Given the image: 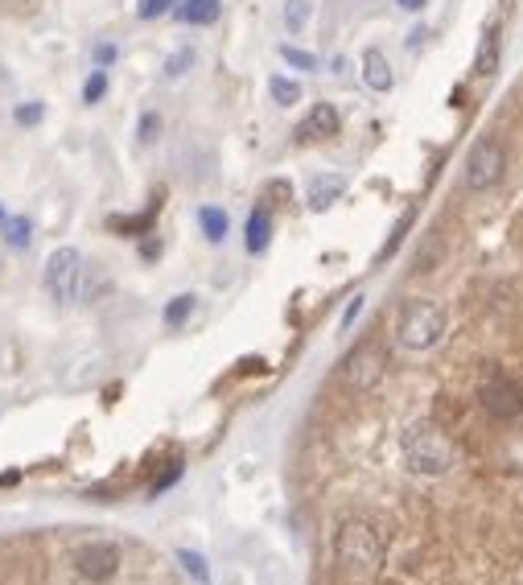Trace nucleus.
<instances>
[{
  "label": "nucleus",
  "instance_id": "f257e3e1",
  "mask_svg": "<svg viewBox=\"0 0 523 585\" xmlns=\"http://www.w3.org/2000/svg\"><path fill=\"white\" fill-rule=\"evenodd\" d=\"M400 454H404V466L416 478H441L453 466V445H449V437L441 433V425H429V421H412L400 433Z\"/></svg>",
  "mask_w": 523,
  "mask_h": 585
},
{
  "label": "nucleus",
  "instance_id": "f03ea898",
  "mask_svg": "<svg viewBox=\"0 0 523 585\" xmlns=\"http://www.w3.org/2000/svg\"><path fill=\"white\" fill-rule=\"evenodd\" d=\"M383 536L371 520H342L338 532H334V557L346 573H355V577H371L379 573L383 565Z\"/></svg>",
  "mask_w": 523,
  "mask_h": 585
},
{
  "label": "nucleus",
  "instance_id": "7ed1b4c3",
  "mask_svg": "<svg viewBox=\"0 0 523 585\" xmlns=\"http://www.w3.org/2000/svg\"><path fill=\"white\" fill-rule=\"evenodd\" d=\"M445 334V309L437 301H404L396 314V342L404 351H429Z\"/></svg>",
  "mask_w": 523,
  "mask_h": 585
},
{
  "label": "nucleus",
  "instance_id": "20e7f679",
  "mask_svg": "<svg viewBox=\"0 0 523 585\" xmlns=\"http://www.w3.org/2000/svg\"><path fill=\"white\" fill-rule=\"evenodd\" d=\"M71 561L87 581H116L124 569V544L108 536H83L71 544Z\"/></svg>",
  "mask_w": 523,
  "mask_h": 585
},
{
  "label": "nucleus",
  "instance_id": "39448f33",
  "mask_svg": "<svg viewBox=\"0 0 523 585\" xmlns=\"http://www.w3.org/2000/svg\"><path fill=\"white\" fill-rule=\"evenodd\" d=\"M503 169H507V149L499 136H478L470 157H466V190L470 194H486L503 182Z\"/></svg>",
  "mask_w": 523,
  "mask_h": 585
},
{
  "label": "nucleus",
  "instance_id": "423d86ee",
  "mask_svg": "<svg viewBox=\"0 0 523 585\" xmlns=\"http://www.w3.org/2000/svg\"><path fill=\"white\" fill-rule=\"evenodd\" d=\"M79 281H83V256L75 248H54L46 260V272H42L50 301H58V305L79 301Z\"/></svg>",
  "mask_w": 523,
  "mask_h": 585
},
{
  "label": "nucleus",
  "instance_id": "0eeeda50",
  "mask_svg": "<svg viewBox=\"0 0 523 585\" xmlns=\"http://www.w3.org/2000/svg\"><path fill=\"white\" fill-rule=\"evenodd\" d=\"M383 351L375 342H359V347L342 359V384L355 388V392H371L379 380H383Z\"/></svg>",
  "mask_w": 523,
  "mask_h": 585
},
{
  "label": "nucleus",
  "instance_id": "6e6552de",
  "mask_svg": "<svg viewBox=\"0 0 523 585\" xmlns=\"http://www.w3.org/2000/svg\"><path fill=\"white\" fill-rule=\"evenodd\" d=\"M478 400H482V408L491 412L495 421H515V417H523V392L507 380V375H491V380L478 388Z\"/></svg>",
  "mask_w": 523,
  "mask_h": 585
},
{
  "label": "nucleus",
  "instance_id": "1a4fd4ad",
  "mask_svg": "<svg viewBox=\"0 0 523 585\" xmlns=\"http://www.w3.org/2000/svg\"><path fill=\"white\" fill-rule=\"evenodd\" d=\"M338 108L334 103H313L309 108V116L301 120V128H297V136L301 141H326V136H338Z\"/></svg>",
  "mask_w": 523,
  "mask_h": 585
},
{
  "label": "nucleus",
  "instance_id": "9d476101",
  "mask_svg": "<svg viewBox=\"0 0 523 585\" xmlns=\"http://www.w3.org/2000/svg\"><path fill=\"white\" fill-rule=\"evenodd\" d=\"M363 83L375 91V95H383V91H392L396 87V75H392V62L388 58H383V50H363Z\"/></svg>",
  "mask_w": 523,
  "mask_h": 585
},
{
  "label": "nucleus",
  "instance_id": "9b49d317",
  "mask_svg": "<svg viewBox=\"0 0 523 585\" xmlns=\"http://www.w3.org/2000/svg\"><path fill=\"white\" fill-rule=\"evenodd\" d=\"M346 182L338 174H318V178H309V190H305V202H309V211H330V206L342 198Z\"/></svg>",
  "mask_w": 523,
  "mask_h": 585
},
{
  "label": "nucleus",
  "instance_id": "f8f14e48",
  "mask_svg": "<svg viewBox=\"0 0 523 585\" xmlns=\"http://www.w3.org/2000/svg\"><path fill=\"white\" fill-rule=\"evenodd\" d=\"M182 25H215L223 17V0H182L178 9H169Z\"/></svg>",
  "mask_w": 523,
  "mask_h": 585
},
{
  "label": "nucleus",
  "instance_id": "ddd939ff",
  "mask_svg": "<svg viewBox=\"0 0 523 585\" xmlns=\"http://www.w3.org/2000/svg\"><path fill=\"white\" fill-rule=\"evenodd\" d=\"M499 71V29L491 25L482 33V42H478V54H474V75L478 79H491Z\"/></svg>",
  "mask_w": 523,
  "mask_h": 585
},
{
  "label": "nucleus",
  "instance_id": "4468645a",
  "mask_svg": "<svg viewBox=\"0 0 523 585\" xmlns=\"http://www.w3.org/2000/svg\"><path fill=\"white\" fill-rule=\"evenodd\" d=\"M268 244H272V215H268V206H256L248 215V252L260 256V252H268Z\"/></svg>",
  "mask_w": 523,
  "mask_h": 585
},
{
  "label": "nucleus",
  "instance_id": "2eb2a0df",
  "mask_svg": "<svg viewBox=\"0 0 523 585\" xmlns=\"http://www.w3.org/2000/svg\"><path fill=\"white\" fill-rule=\"evenodd\" d=\"M198 227H202V235L211 239V244H223L231 219H227L223 206H202V211H198Z\"/></svg>",
  "mask_w": 523,
  "mask_h": 585
},
{
  "label": "nucleus",
  "instance_id": "dca6fc26",
  "mask_svg": "<svg viewBox=\"0 0 523 585\" xmlns=\"http://www.w3.org/2000/svg\"><path fill=\"white\" fill-rule=\"evenodd\" d=\"M194 305H198V297H194V293H178V297H173V301L165 305V326H173V330L186 326V322H190V314H194Z\"/></svg>",
  "mask_w": 523,
  "mask_h": 585
},
{
  "label": "nucleus",
  "instance_id": "f3484780",
  "mask_svg": "<svg viewBox=\"0 0 523 585\" xmlns=\"http://www.w3.org/2000/svg\"><path fill=\"white\" fill-rule=\"evenodd\" d=\"M313 21V0H285V29L289 33H305Z\"/></svg>",
  "mask_w": 523,
  "mask_h": 585
},
{
  "label": "nucleus",
  "instance_id": "a211bd4d",
  "mask_svg": "<svg viewBox=\"0 0 523 585\" xmlns=\"http://www.w3.org/2000/svg\"><path fill=\"white\" fill-rule=\"evenodd\" d=\"M268 95H272V103H281V108H293V103H301V83H293L285 75H272Z\"/></svg>",
  "mask_w": 523,
  "mask_h": 585
},
{
  "label": "nucleus",
  "instance_id": "6ab92c4d",
  "mask_svg": "<svg viewBox=\"0 0 523 585\" xmlns=\"http://www.w3.org/2000/svg\"><path fill=\"white\" fill-rule=\"evenodd\" d=\"M5 239H9V248H29V239H33V227H29V219H21V215H13V219H5Z\"/></svg>",
  "mask_w": 523,
  "mask_h": 585
},
{
  "label": "nucleus",
  "instance_id": "aec40b11",
  "mask_svg": "<svg viewBox=\"0 0 523 585\" xmlns=\"http://www.w3.org/2000/svg\"><path fill=\"white\" fill-rule=\"evenodd\" d=\"M194 58H198V54H194L190 46H182V50H173V54L165 58V79H182V75L190 71V66H194Z\"/></svg>",
  "mask_w": 523,
  "mask_h": 585
},
{
  "label": "nucleus",
  "instance_id": "412c9836",
  "mask_svg": "<svg viewBox=\"0 0 523 585\" xmlns=\"http://www.w3.org/2000/svg\"><path fill=\"white\" fill-rule=\"evenodd\" d=\"M103 95H108V71H99L95 66V71L87 75V83H83V103H99Z\"/></svg>",
  "mask_w": 523,
  "mask_h": 585
},
{
  "label": "nucleus",
  "instance_id": "4be33fe9",
  "mask_svg": "<svg viewBox=\"0 0 523 585\" xmlns=\"http://www.w3.org/2000/svg\"><path fill=\"white\" fill-rule=\"evenodd\" d=\"M281 58L289 66H297V71H318V54H309V50H297V46H281Z\"/></svg>",
  "mask_w": 523,
  "mask_h": 585
},
{
  "label": "nucleus",
  "instance_id": "5701e85b",
  "mask_svg": "<svg viewBox=\"0 0 523 585\" xmlns=\"http://www.w3.org/2000/svg\"><path fill=\"white\" fill-rule=\"evenodd\" d=\"M13 120H17L21 128H33V124H42V120H46V103H38V99H33V103H21V108L13 112Z\"/></svg>",
  "mask_w": 523,
  "mask_h": 585
},
{
  "label": "nucleus",
  "instance_id": "b1692460",
  "mask_svg": "<svg viewBox=\"0 0 523 585\" xmlns=\"http://www.w3.org/2000/svg\"><path fill=\"white\" fill-rule=\"evenodd\" d=\"M157 136H161V116H157V112H145L141 124H136V141H141V145H153Z\"/></svg>",
  "mask_w": 523,
  "mask_h": 585
},
{
  "label": "nucleus",
  "instance_id": "393cba45",
  "mask_svg": "<svg viewBox=\"0 0 523 585\" xmlns=\"http://www.w3.org/2000/svg\"><path fill=\"white\" fill-rule=\"evenodd\" d=\"M169 9H173V0H136V17H141V21H157Z\"/></svg>",
  "mask_w": 523,
  "mask_h": 585
},
{
  "label": "nucleus",
  "instance_id": "a878e982",
  "mask_svg": "<svg viewBox=\"0 0 523 585\" xmlns=\"http://www.w3.org/2000/svg\"><path fill=\"white\" fill-rule=\"evenodd\" d=\"M178 561L186 565V573H190L194 581H211V569H206V561H202L198 553H178Z\"/></svg>",
  "mask_w": 523,
  "mask_h": 585
},
{
  "label": "nucleus",
  "instance_id": "bb28decb",
  "mask_svg": "<svg viewBox=\"0 0 523 585\" xmlns=\"http://www.w3.org/2000/svg\"><path fill=\"white\" fill-rule=\"evenodd\" d=\"M178 478H182V462H169V470L157 478V483H153V495H161L165 487H173V483H178Z\"/></svg>",
  "mask_w": 523,
  "mask_h": 585
},
{
  "label": "nucleus",
  "instance_id": "cd10ccee",
  "mask_svg": "<svg viewBox=\"0 0 523 585\" xmlns=\"http://www.w3.org/2000/svg\"><path fill=\"white\" fill-rule=\"evenodd\" d=\"M116 54H120V50H116L112 42H99V46H95V62H99V71H108V66L116 62Z\"/></svg>",
  "mask_w": 523,
  "mask_h": 585
},
{
  "label": "nucleus",
  "instance_id": "c85d7f7f",
  "mask_svg": "<svg viewBox=\"0 0 523 585\" xmlns=\"http://www.w3.org/2000/svg\"><path fill=\"white\" fill-rule=\"evenodd\" d=\"M268 198H281L285 202V198H293V186L289 182H268Z\"/></svg>",
  "mask_w": 523,
  "mask_h": 585
},
{
  "label": "nucleus",
  "instance_id": "c756f323",
  "mask_svg": "<svg viewBox=\"0 0 523 585\" xmlns=\"http://www.w3.org/2000/svg\"><path fill=\"white\" fill-rule=\"evenodd\" d=\"M359 309H363V297H355L351 305H346V314H342V326H351V322L359 318Z\"/></svg>",
  "mask_w": 523,
  "mask_h": 585
},
{
  "label": "nucleus",
  "instance_id": "7c9ffc66",
  "mask_svg": "<svg viewBox=\"0 0 523 585\" xmlns=\"http://www.w3.org/2000/svg\"><path fill=\"white\" fill-rule=\"evenodd\" d=\"M396 5H400L404 13H421V9L429 5V0H396Z\"/></svg>",
  "mask_w": 523,
  "mask_h": 585
},
{
  "label": "nucleus",
  "instance_id": "2f4dec72",
  "mask_svg": "<svg viewBox=\"0 0 523 585\" xmlns=\"http://www.w3.org/2000/svg\"><path fill=\"white\" fill-rule=\"evenodd\" d=\"M0 223H5V206H0Z\"/></svg>",
  "mask_w": 523,
  "mask_h": 585
}]
</instances>
